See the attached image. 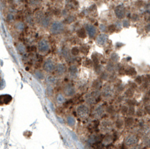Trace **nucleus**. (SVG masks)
<instances>
[{"mask_svg":"<svg viewBox=\"0 0 150 149\" xmlns=\"http://www.w3.org/2000/svg\"><path fill=\"white\" fill-rule=\"evenodd\" d=\"M56 70V73H57L58 75L62 76L65 72V66L62 63H59V64L57 65Z\"/></svg>","mask_w":150,"mask_h":149,"instance_id":"9b49d317","label":"nucleus"},{"mask_svg":"<svg viewBox=\"0 0 150 149\" xmlns=\"http://www.w3.org/2000/svg\"><path fill=\"white\" fill-rule=\"evenodd\" d=\"M66 120H67V123L69 126H74L75 125V123H76V121H75V118L72 116V115H68L66 118Z\"/></svg>","mask_w":150,"mask_h":149,"instance_id":"2eb2a0df","label":"nucleus"},{"mask_svg":"<svg viewBox=\"0 0 150 149\" xmlns=\"http://www.w3.org/2000/svg\"><path fill=\"white\" fill-rule=\"evenodd\" d=\"M115 14L117 18L123 19L125 16V8L123 5H118L115 8Z\"/></svg>","mask_w":150,"mask_h":149,"instance_id":"0eeeda50","label":"nucleus"},{"mask_svg":"<svg viewBox=\"0 0 150 149\" xmlns=\"http://www.w3.org/2000/svg\"><path fill=\"white\" fill-rule=\"evenodd\" d=\"M85 28H86V32L89 34L90 38H94L96 36V33H97V28L96 26H94L91 24H86Z\"/></svg>","mask_w":150,"mask_h":149,"instance_id":"1a4fd4ad","label":"nucleus"},{"mask_svg":"<svg viewBox=\"0 0 150 149\" xmlns=\"http://www.w3.org/2000/svg\"><path fill=\"white\" fill-rule=\"evenodd\" d=\"M122 26H123V27L128 28L129 26H130V22H129L128 20H125L123 21Z\"/></svg>","mask_w":150,"mask_h":149,"instance_id":"cd10ccee","label":"nucleus"},{"mask_svg":"<svg viewBox=\"0 0 150 149\" xmlns=\"http://www.w3.org/2000/svg\"><path fill=\"white\" fill-rule=\"evenodd\" d=\"M50 29V32L53 35H58L62 32L64 29V25L62 22L56 21L51 24Z\"/></svg>","mask_w":150,"mask_h":149,"instance_id":"f257e3e1","label":"nucleus"},{"mask_svg":"<svg viewBox=\"0 0 150 149\" xmlns=\"http://www.w3.org/2000/svg\"><path fill=\"white\" fill-rule=\"evenodd\" d=\"M41 23L42 26L47 27L48 25H49V23H50V19L48 17H44L43 18H41Z\"/></svg>","mask_w":150,"mask_h":149,"instance_id":"dca6fc26","label":"nucleus"},{"mask_svg":"<svg viewBox=\"0 0 150 149\" xmlns=\"http://www.w3.org/2000/svg\"><path fill=\"white\" fill-rule=\"evenodd\" d=\"M122 111L123 113H127V112H128V109L127 107H125H125H123Z\"/></svg>","mask_w":150,"mask_h":149,"instance_id":"ea45409f","label":"nucleus"},{"mask_svg":"<svg viewBox=\"0 0 150 149\" xmlns=\"http://www.w3.org/2000/svg\"><path fill=\"white\" fill-rule=\"evenodd\" d=\"M44 70L46 71V72H48V73H50V72H53L56 69V65H55L54 62L52 60V59H47L44 62Z\"/></svg>","mask_w":150,"mask_h":149,"instance_id":"39448f33","label":"nucleus"},{"mask_svg":"<svg viewBox=\"0 0 150 149\" xmlns=\"http://www.w3.org/2000/svg\"><path fill=\"white\" fill-rule=\"evenodd\" d=\"M74 20H75V18H74V17L70 16V17H68V18H67V23H72L73 21H74Z\"/></svg>","mask_w":150,"mask_h":149,"instance_id":"2f4dec72","label":"nucleus"},{"mask_svg":"<svg viewBox=\"0 0 150 149\" xmlns=\"http://www.w3.org/2000/svg\"><path fill=\"white\" fill-rule=\"evenodd\" d=\"M100 85V83H99V82L98 81H96L95 82H94V84H93V87L94 88H98V86Z\"/></svg>","mask_w":150,"mask_h":149,"instance_id":"58836bf2","label":"nucleus"},{"mask_svg":"<svg viewBox=\"0 0 150 149\" xmlns=\"http://www.w3.org/2000/svg\"><path fill=\"white\" fill-rule=\"evenodd\" d=\"M14 15L12 14H8V16H7V20L8 21V22H11L12 20H14Z\"/></svg>","mask_w":150,"mask_h":149,"instance_id":"c85d7f7f","label":"nucleus"},{"mask_svg":"<svg viewBox=\"0 0 150 149\" xmlns=\"http://www.w3.org/2000/svg\"><path fill=\"white\" fill-rule=\"evenodd\" d=\"M69 72H70V75L71 77H76L77 76V72H78V70H77V68L76 65H71L70 67V69H69Z\"/></svg>","mask_w":150,"mask_h":149,"instance_id":"f8f14e48","label":"nucleus"},{"mask_svg":"<svg viewBox=\"0 0 150 149\" xmlns=\"http://www.w3.org/2000/svg\"><path fill=\"white\" fill-rule=\"evenodd\" d=\"M77 33L78 37L80 38H85L86 36V31H85L84 28H80V29L77 32Z\"/></svg>","mask_w":150,"mask_h":149,"instance_id":"f3484780","label":"nucleus"},{"mask_svg":"<svg viewBox=\"0 0 150 149\" xmlns=\"http://www.w3.org/2000/svg\"><path fill=\"white\" fill-rule=\"evenodd\" d=\"M15 27H16V28H17V30H18V31L21 32V31H23V30L24 29V28H25V25H24V23H23V22H18V23H16Z\"/></svg>","mask_w":150,"mask_h":149,"instance_id":"aec40b11","label":"nucleus"},{"mask_svg":"<svg viewBox=\"0 0 150 149\" xmlns=\"http://www.w3.org/2000/svg\"><path fill=\"white\" fill-rule=\"evenodd\" d=\"M125 73H126V74H128L129 76H133V75H135L137 73L136 70L132 67H129L128 69H126Z\"/></svg>","mask_w":150,"mask_h":149,"instance_id":"a211bd4d","label":"nucleus"},{"mask_svg":"<svg viewBox=\"0 0 150 149\" xmlns=\"http://www.w3.org/2000/svg\"><path fill=\"white\" fill-rule=\"evenodd\" d=\"M80 51L82 52L83 53H88V52H89V47H86V46H83L82 47H81V49H80Z\"/></svg>","mask_w":150,"mask_h":149,"instance_id":"bb28decb","label":"nucleus"},{"mask_svg":"<svg viewBox=\"0 0 150 149\" xmlns=\"http://www.w3.org/2000/svg\"><path fill=\"white\" fill-rule=\"evenodd\" d=\"M101 130L103 133H108L112 130V124L109 121H103L101 123Z\"/></svg>","mask_w":150,"mask_h":149,"instance_id":"6e6552de","label":"nucleus"},{"mask_svg":"<svg viewBox=\"0 0 150 149\" xmlns=\"http://www.w3.org/2000/svg\"><path fill=\"white\" fill-rule=\"evenodd\" d=\"M100 29H101V31L102 32H107L108 30V28L106 26H104V24H102V25L100 26Z\"/></svg>","mask_w":150,"mask_h":149,"instance_id":"c756f323","label":"nucleus"},{"mask_svg":"<svg viewBox=\"0 0 150 149\" xmlns=\"http://www.w3.org/2000/svg\"><path fill=\"white\" fill-rule=\"evenodd\" d=\"M80 53V50L78 49V47H74L71 49V54L74 55H77L79 54Z\"/></svg>","mask_w":150,"mask_h":149,"instance_id":"b1692460","label":"nucleus"},{"mask_svg":"<svg viewBox=\"0 0 150 149\" xmlns=\"http://www.w3.org/2000/svg\"><path fill=\"white\" fill-rule=\"evenodd\" d=\"M108 31H109L110 32H113L114 31H115V29H116V26H114V25H110L108 26Z\"/></svg>","mask_w":150,"mask_h":149,"instance_id":"7c9ffc66","label":"nucleus"},{"mask_svg":"<svg viewBox=\"0 0 150 149\" xmlns=\"http://www.w3.org/2000/svg\"><path fill=\"white\" fill-rule=\"evenodd\" d=\"M133 94H134V91L132 90V88H128L126 92H125V96L128 97H131L133 96Z\"/></svg>","mask_w":150,"mask_h":149,"instance_id":"5701e85b","label":"nucleus"},{"mask_svg":"<svg viewBox=\"0 0 150 149\" xmlns=\"http://www.w3.org/2000/svg\"><path fill=\"white\" fill-rule=\"evenodd\" d=\"M103 108L101 107H98L97 108L95 109V115L97 117H100L102 114H103Z\"/></svg>","mask_w":150,"mask_h":149,"instance_id":"412c9836","label":"nucleus"},{"mask_svg":"<svg viewBox=\"0 0 150 149\" xmlns=\"http://www.w3.org/2000/svg\"><path fill=\"white\" fill-rule=\"evenodd\" d=\"M17 50L20 53H26V47L22 43H19L17 46Z\"/></svg>","mask_w":150,"mask_h":149,"instance_id":"6ab92c4d","label":"nucleus"},{"mask_svg":"<svg viewBox=\"0 0 150 149\" xmlns=\"http://www.w3.org/2000/svg\"><path fill=\"white\" fill-rule=\"evenodd\" d=\"M77 112L78 116H79L80 118L84 119V118H86L87 116L89 115V107H88L86 105L81 104V105H80V106L77 108Z\"/></svg>","mask_w":150,"mask_h":149,"instance_id":"f03ea898","label":"nucleus"},{"mask_svg":"<svg viewBox=\"0 0 150 149\" xmlns=\"http://www.w3.org/2000/svg\"><path fill=\"white\" fill-rule=\"evenodd\" d=\"M134 122V119L132 118H128V119H127V121H126V123L128 124H131L132 123Z\"/></svg>","mask_w":150,"mask_h":149,"instance_id":"f704fd0d","label":"nucleus"},{"mask_svg":"<svg viewBox=\"0 0 150 149\" xmlns=\"http://www.w3.org/2000/svg\"><path fill=\"white\" fill-rule=\"evenodd\" d=\"M103 96L105 97H110L112 95V88L110 86H106L103 89Z\"/></svg>","mask_w":150,"mask_h":149,"instance_id":"ddd939ff","label":"nucleus"},{"mask_svg":"<svg viewBox=\"0 0 150 149\" xmlns=\"http://www.w3.org/2000/svg\"><path fill=\"white\" fill-rule=\"evenodd\" d=\"M117 26H118V28L120 27V26H121V23H119V22H118V23H117Z\"/></svg>","mask_w":150,"mask_h":149,"instance_id":"c03bdc74","label":"nucleus"},{"mask_svg":"<svg viewBox=\"0 0 150 149\" xmlns=\"http://www.w3.org/2000/svg\"><path fill=\"white\" fill-rule=\"evenodd\" d=\"M76 92V89L71 84H67L64 88V93L67 97H72Z\"/></svg>","mask_w":150,"mask_h":149,"instance_id":"423d86ee","label":"nucleus"},{"mask_svg":"<svg viewBox=\"0 0 150 149\" xmlns=\"http://www.w3.org/2000/svg\"><path fill=\"white\" fill-rule=\"evenodd\" d=\"M145 82H146V83H148V82H150V76L149 75H146V77H145Z\"/></svg>","mask_w":150,"mask_h":149,"instance_id":"4c0bfd02","label":"nucleus"},{"mask_svg":"<svg viewBox=\"0 0 150 149\" xmlns=\"http://www.w3.org/2000/svg\"><path fill=\"white\" fill-rule=\"evenodd\" d=\"M35 77L38 78V79H39V80H42V79H44V74H43V73L40 71V70H36L35 72Z\"/></svg>","mask_w":150,"mask_h":149,"instance_id":"4be33fe9","label":"nucleus"},{"mask_svg":"<svg viewBox=\"0 0 150 149\" xmlns=\"http://www.w3.org/2000/svg\"><path fill=\"white\" fill-rule=\"evenodd\" d=\"M136 103V101L135 100H128V104L130 105V106H134V104H135Z\"/></svg>","mask_w":150,"mask_h":149,"instance_id":"c9c22d12","label":"nucleus"},{"mask_svg":"<svg viewBox=\"0 0 150 149\" xmlns=\"http://www.w3.org/2000/svg\"><path fill=\"white\" fill-rule=\"evenodd\" d=\"M111 60L113 62H117L119 61V55L117 53H113L111 55Z\"/></svg>","mask_w":150,"mask_h":149,"instance_id":"393cba45","label":"nucleus"},{"mask_svg":"<svg viewBox=\"0 0 150 149\" xmlns=\"http://www.w3.org/2000/svg\"><path fill=\"white\" fill-rule=\"evenodd\" d=\"M135 82H136L137 84H141L142 82H143L142 77H137L136 79H135Z\"/></svg>","mask_w":150,"mask_h":149,"instance_id":"473e14b6","label":"nucleus"},{"mask_svg":"<svg viewBox=\"0 0 150 149\" xmlns=\"http://www.w3.org/2000/svg\"><path fill=\"white\" fill-rule=\"evenodd\" d=\"M38 47L39 52L42 54H44V53H47L48 50H50V44H49L48 41H46L45 39H42L39 41Z\"/></svg>","mask_w":150,"mask_h":149,"instance_id":"20e7f679","label":"nucleus"},{"mask_svg":"<svg viewBox=\"0 0 150 149\" xmlns=\"http://www.w3.org/2000/svg\"><path fill=\"white\" fill-rule=\"evenodd\" d=\"M47 81L50 84H55L56 82V79L54 77H49L47 78Z\"/></svg>","mask_w":150,"mask_h":149,"instance_id":"a878e982","label":"nucleus"},{"mask_svg":"<svg viewBox=\"0 0 150 149\" xmlns=\"http://www.w3.org/2000/svg\"><path fill=\"white\" fill-rule=\"evenodd\" d=\"M138 18H139V17H138L137 14H134V15L131 17V19H132L133 21H137V20H138Z\"/></svg>","mask_w":150,"mask_h":149,"instance_id":"e433bc0d","label":"nucleus"},{"mask_svg":"<svg viewBox=\"0 0 150 149\" xmlns=\"http://www.w3.org/2000/svg\"><path fill=\"white\" fill-rule=\"evenodd\" d=\"M138 142L139 139L136 136L131 134L125 137L124 143L127 147H134L138 143Z\"/></svg>","mask_w":150,"mask_h":149,"instance_id":"7ed1b4c3","label":"nucleus"},{"mask_svg":"<svg viewBox=\"0 0 150 149\" xmlns=\"http://www.w3.org/2000/svg\"><path fill=\"white\" fill-rule=\"evenodd\" d=\"M107 36L105 34H101L96 38L97 43L98 45H101V46L104 45L107 43Z\"/></svg>","mask_w":150,"mask_h":149,"instance_id":"9d476101","label":"nucleus"},{"mask_svg":"<svg viewBox=\"0 0 150 149\" xmlns=\"http://www.w3.org/2000/svg\"><path fill=\"white\" fill-rule=\"evenodd\" d=\"M145 29H146V32H149V31H150V23L147 24V25L146 26V27H145Z\"/></svg>","mask_w":150,"mask_h":149,"instance_id":"a19ab883","label":"nucleus"},{"mask_svg":"<svg viewBox=\"0 0 150 149\" xmlns=\"http://www.w3.org/2000/svg\"><path fill=\"white\" fill-rule=\"evenodd\" d=\"M65 97L62 95V94H59V95L56 96V103H57L59 105L62 104V103L65 102Z\"/></svg>","mask_w":150,"mask_h":149,"instance_id":"4468645a","label":"nucleus"},{"mask_svg":"<svg viewBox=\"0 0 150 149\" xmlns=\"http://www.w3.org/2000/svg\"><path fill=\"white\" fill-rule=\"evenodd\" d=\"M146 111H147L149 113H150V106L149 107H146Z\"/></svg>","mask_w":150,"mask_h":149,"instance_id":"37998d69","label":"nucleus"},{"mask_svg":"<svg viewBox=\"0 0 150 149\" xmlns=\"http://www.w3.org/2000/svg\"><path fill=\"white\" fill-rule=\"evenodd\" d=\"M122 122L120 121V120H119L118 122H116V127L118 128H120V127H122Z\"/></svg>","mask_w":150,"mask_h":149,"instance_id":"72a5a7b5","label":"nucleus"},{"mask_svg":"<svg viewBox=\"0 0 150 149\" xmlns=\"http://www.w3.org/2000/svg\"><path fill=\"white\" fill-rule=\"evenodd\" d=\"M129 113L130 114H134V107H131V109H130V110H129Z\"/></svg>","mask_w":150,"mask_h":149,"instance_id":"79ce46f5","label":"nucleus"}]
</instances>
